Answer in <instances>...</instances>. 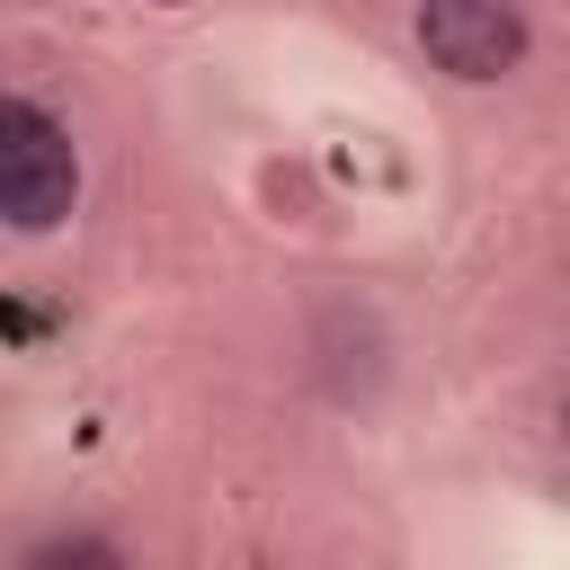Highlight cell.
<instances>
[{
  "mask_svg": "<svg viewBox=\"0 0 570 570\" xmlns=\"http://www.w3.org/2000/svg\"><path fill=\"white\" fill-rule=\"evenodd\" d=\"M27 561H116V543H98V534H53V543H36Z\"/></svg>",
  "mask_w": 570,
  "mask_h": 570,
  "instance_id": "cell-3",
  "label": "cell"
},
{
  "mask_svg": "<svg viewBox=\"0 0 570 570\" xmlns=\"http://www.w3.org/2000/svg\"><path fill=\"white\" fill-rule=\"evenodd\" d=\"M419 45L445 80H508L525 62V9L517 0H419Z\"/></svg>",
  "mask_w": 570,
  "mask_h": 570,
  "instance_id": "cell-2",
  "label": "cell"
},
{
  "mask_svg": "<svg viewBox=\"0 0 570 570\" xmlns=\"http://www.w3.org/2000/svg\"><path fill=\"white\" fill-rule=\"evenodd\" d=\"M160 9H178V0H160Z\"/></svg>",
  "mask_w": 570,
  "mask_h": 570,
  "instance_id": "cell-5",
  "label": "cell"
},
{
  "mask_svg": "<svg viewBox=\"0 0 570 570\" xmlns=\"http://www.w3.org/2000/svg\"><path fill=\"white\" fill-rule=\"evenodd\" d=\"M80 205V142L36 107L0 98V223L9 232H53Z\"/></svg>",
  "mask_w": 570,
  "mask_h": 570,
  "instance_id": "cell-1",
  "label": "cell"
},
{
  "mask_svg": "<svg viewBox=\"0 0 570 570\" xmlns=\"http://www.w3.org/2000/svg\"><path fill=\"white\" fill-rule=\"evenodd\" d=\"M561 436H570V410H561Z\"/></svg>",
  "mask_w": 570,
  "mask_h": 570,
  "instance_id": "cell-4",
  "label": "cell"
}]
</instances>
